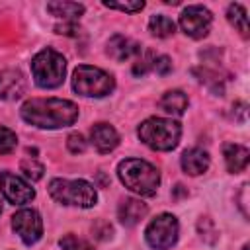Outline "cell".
I'll list each match as a JSON object with an SVG mask.
<instances>
[{
    "label": "cell",
    "mask_w": 250,
    "mask_h": 250,
    "mask_svg": "<svg viewBox=\"0 0 250 250\" xmlns=\"http://www.w3.org/2000/svg\"><path fill=\"white\" fill-rule=\"evenodd\" d=\"M21 119L39 129L68 127L78 119V105L62 98H31L23 102Z\"/></svg>",
    "instance_id": "6da1fadb"
},
{
    "label": "cell",
    "mask_w": 250,
    "mask_h": 250,
    "mask_svg": "<svg viewBox=\"0 0 250 250\" xmlns=\"http://www.w3.org/2000/svg\"><path fill=\"white\" fill-rule=\"evenodd\" d=\"M117 176L121 184L141 195V197H152L158 191L160 186V172L156 166H152L146 160L141 158H125L117 164Z\"/></svg>",
    "instance_id": "7a4b0ae2"
},
{
    "label": "cell",
    "mask_w": 250,
    "mask_h": 250,
    "mask_svg": "<svg viewBox=\"0 0 250 250\" xmlns=\"http://www.w3.org/2000/svg\"><path fill=\"white\" fill-rule=\"evenodd\" d=\"M141 143L152 150L168 152L178 146L182 137V125L168 117H148L137 127Z\"/></svg>",
    "instance_id": "3957f363"
},
{
    "label": "cell",
    "mask_w": 250,
    "mask_h": 250,
    "mask_svg": "<svg viewBox=\"0 0 250 250\" xmlns=\"http://www.w3.org/2000/svg\"><path fill=\"white\" fill-rule=\"evenodd\" d=\"M49 195L61 203V205H72L90 209L98 203V191L96 188L86 180H64V178H53L49 182Z\"/></svg>",
    "instance_id": "277c9868"
},
{
    "label": "cell",
    "mask_w": 250,
    "mask_h": 250,
    "mask_svg": "<svg viewBox=\"0 0 250 250\" xmlns=\"http://www.w3.org/2000/svg\"><path fill=\"white\" fill-rule=\"evenodd\" d=\"M31 74H33V82L39 88H45V90L59 88L64 82L66 59L51 47L41 49L31 59Z\"/></svg>",
    "instance_id": "5b68a950"
},
{
    "label": "cell",
    "mask_w": 250,
    "mask_h": 250,
    "mask_svg": "<svg viewBox=\"0 0 250 250\" xmlns=\"http://www.w3.org/2000/svg\"><path fill=\"white\" fill-rule=\"evenodd\" d=\"M72 88L80 96L88 98H104L113 92L115 80L109 72L90 66V64H80L72 72Z\"/></svg>",
    "instance_id": "8992f818"
},
{
    "label": "cell",
    "mask_w": 250,
    "mask_h": 250,
    "mask_svg": "<svg viewBox=\"0 0 250 250\" xmlns=\"http://www.w3.org/2000/svg\"><path fill=\"white\" fill-rule=\"evenodd\" d=\"M178 234H180L178 219L170 213L156 215L145 230L146 244L152 250H170L178 242Z\"/></svg>",
    "instance_id": "52a82bcc"
},
{
    "label": "cell",
    "mask_w": 250,
    "mask_h": 250,
    "mask_svg": "<svg viewBox=\"0 0 250 250\" xmlns=\"http://www.w3.org/2000/svg\"><path fill=\"white\" fill-rule=\"evenodd\" d=\"M211 23H213V14L199 4L188 6L180 14V27L191 39H203L209 33Z\"/></svg>",
    "instance_id": "ba28073f"
},
{
    "label": "cell",
    "mask_w": 250,
    "mask_h": 250,
    "mask_svg": "<svg viewBox=\"0 0 250 250\" xmlns=\"http://www.w3.org/2000/svg\"><path fill=\"white\" fill-rule=\"evenodd\" d=\"M12 229L21 238L23 244L31 246V244H35L43 236V221H41V215L35 209L23 207V209H20L12 217Z\"/></svg>",
    "instance_id": "9c48e42d"
},
{
    "label": "cell",
    "mask_w": 250,
    "mask_h": 250,
    "mask_svg": "<svg viewBox=\"0 0 250 250\" xmlns=\"http://www.w3.org/2000/svg\"><path fill=\"white\" fill-rule=\"evenodd\" d=\"M0 191L12 205H25L35 197V189L18 174L4 170L0 172Z\"/></svg>",
    "instance_id": "30bf717a"
},
{
    "label": "cell",
    "mask_w": 250,
    "mask_h": 250,
    "mask_svg": "<svg viewBox=\"0 0 250 250\" xmlns=\"http://www.w3.org/2000/svg\"><path fill=\"white\" fill-rule=\"evenodd\" d=\"M27 90V80L18 68H6L0 72V100L16 102Z\"/></svg>",
    "instance_id": "8fae6325"
},
{
    "label": "cell",
    "mask_w": 250,
    "mask_h": 250,
    "mask_svg": "<svg viewBox=\"0 0 250 250\" xmlns=\"http://www.w3.org/2000/svg\"><path fill=\"white\" fill-rule=\"evenodd\" d=\"M90 141L98 152L105 154V152H111L119 145V133L109 123H96L90 131Z\"/></svg>",
    "instance_id": "7c38bea8"
},
{
    "label": "cell",
    "mask_w": 250,
    "mask_h": 250,
    "mask_svg": "<svg viewBox=\"0 0 250 250\" xmlns=\"http://www.w3.org/2000/svg\"><path fill=\"white\" fill-rule=\"evenodd\" d=\"M148 213V207L146 203H143L141 199H135V197H127L119 203L117 207V219L121 221V225L125 227H135L139 225Z\"/></svg>",
    "instance_id": "4fadbf2b"
},
{
    "label": "cell",
    "mask_w": 250,
    "mask_h": 250,
    "mask_svg": "<svg viewBox=\"0 0 250 250\" xmlns=\"http://www.w3.org/2000/svg\"><path fill=\"white\" fill-rule=\"evenodd\" d=\"M107 55L113 59V61H117V62H123V61H127V59H135L143 49H141V45L139 43H135V41H131L129 37H125V35H113L109 41H107Z\"/></svg>",
    "instance_id": "5bb4252c"
},
{
    "label": "cell",
    "mask_w": 250,
    "mask_h": 250,
    "mask_svg": "<svg viewBox=\"0 0 250 250\" xmlns=\"http://www.w3.org/2000/svg\"><path fill=\"white\" fill-rule=\"evenodd\" d=\"M180 164H182V170L188 176H199V174L207 172V168L211 164V158H209L207 150L193 146V148L184 150V154L180 158Z\"/></svg>",
    "instance_id": "9a60e30c"
},
{
    "label": "cell",
    "mask_w": 250,
    "mask_h": 250,
    "mask_svg": "<svg viewBox=\"0 0 250 250\" xmlns=\"http://www.w3.org/2000/svg\"><path fill=\"white\" fill-rule=\"evenodd\" d=\"M223 158H225V166L230 174H238L248 166L250 160V150L244 145L238 143H227L223 146Z\"/></svg>",
    "instance_id": "2e32d148"
},
{
    "label": "cell",
    "mask_w": 250,
    "mask_h": 250,
    "mask_svg": "<svg viewBox=\"0 0 250 250\" xmlns=\"http://www.w3.org/2000/svg\"><path fill=\"white\" fill-rule=\"evenodd\" d=\"M47 12L62 21H78V18L84 14V6L78 2H49Z\"/></svg>",
    "instance_id": "e0dca14e"
},
{
    "label": "cell",
    "mask_w": 250,
    "mask_h": 250,
    "mask_svg": "<svg viewBox=\"0 0 250 250\" xmlns=\"http://www.w3.org/2000/svg\"><path fill=\"white\" fill-rule=\"evenodd\" d=\"M188 104H189L188 96L182 90H168V92H164V96L158 102L160 109H164L170 115H182L188 109Z\"/></svg>",
    "instance_id": "ac0fdd59"
},
{
    "label": "cell",
    "mask_w": 250,
    "mask_h": 250,
    "mask_svg": "<svg viewBox=\"0 0 250 250\" xmlns=\"http://www.w3.org/2000/svg\"><path fill=\"white\" fill-rule=\"evenodd\" d=\"M148 31L154 35V37H160V39H166L170 35H174L176 31V23L164 16V14H156L148 20Z\"/></svg>",
    "instance_id": "d6986e66"
},
{
    "label": "cell",
    "mask_w": 250,
    "mask_h": 250,
    "mask_svg": "<svg viewBox=\"0 0 250 250\" xmlns=\"http://www.w3.org/2000/svg\"><path fill=\"white\" fill-rule=\"evenodd\" d=\"M227 20L230 21V25L238 29L242 37H248V18H246V10L242 4H230L227 8Z\"/></svg>",
    "instance_id": "ffe728a7"
},
{
    "label": "cell",
    "mask_w": 250,
    "mask_h": 250,
    "mask_svg": "<svg viewBox=\"0 0 250 250\" xmlns=\"http://www.w3.org/2000/svg\"><path fill=\"white\" fill-rule=\"evenodd\" d=\"M20 170H21L23 176H25L27 180H31V182L41 180L43 174H45V166H43L35 156H25V158H21V162H20Z\"/></svg>",
    "instance_id": "44dd1931"
},
{
    "label": "cell",
    "mask_w": 250,
    "mask_h": 250,
    "mask_svg": "<svg viewBox=\"0 0 250 250\" xmlns=\"http://www.w3.org/2000/svg\"><path fill=\"white\" fill-rule=\"evenodd\" d=\"M154 57H156V55H154L150 49L141 51V53L135 57V62H133V74H135V76H145L148 70H152Z\"/></svg>",
    "instance_id": "7402d4cb"
},
{
    "label": "cell",
    "mask_w": 250,
    "mask_h": 250,
    "mask_svg": "<svg viewBox=\"0 0 250 250\" xmlns=\"http://www.w3.org/2000/svg\"><path fill=\"white\" fill-rule=\"evenodd\" d=\"M197 232H199V236H201L205 242H209V244H215L217 238H219L217 227H215V223H213L209 217H199V221H197Z\"/></svg>",
    "instance_id": "603a6c76"
},
{
    "label": "cell",
    "mask_w": 250,
    "mask_h": 250,
    "mask_svg": "<svg viewBox=\"0 0 250 250\" xmlns=\"http://www.w3.org/2000/svg\"><path fill=\"white\" fill-rule=\"evenodd\" d=\"M16 146H18V137H16V133H14L12 129L0 125V156L14 152Z\"/></svg>",
    "instance_id": "cb8c5ba5"
},
{
    "label": "cell",
    "mask_w": 250,
    "mask_h": 250,
    "mask_svg": "<svg viewBox=\"0 0 250 250\" xmlns=\"http://www.w3.org/2000/svg\"><path fill=\"white\" fill-rule=\"evenodd\" d=\"M59 244H61L62 250H96L88 240L78 238L76 234H64V236L59 240Z\"/></svg>",
    "instance_id": "d4e9b609"
},
{
    "label": "cell",
    "mask_w": 250,
    "mask_h": 250,
    "mask_svg": "<svg viewBox=\"0 0 250 250\" xmlns=\"http://www.w3.org/2000/svg\"><path fill=\"white\" fill-rule=\"evenodd\" d=\"M105 8H111V10H119V12H127V14H137L145 8V2L143 0H135V2H109L105 0L104 2Z\"/></svg>",
    "instance_id": "484cf974"
},
{
    "label": "cell",
    "mask_w": 250,
    "mask_h": 250,
    "mask_svg": "<svg viewBox=\"0 0 250 250\" xmlns=\"http://www.w3.org/2000/svg\"><path fill=\"white\" fill-rule=\"evenodd\" d=\"M66 146H68V150H70L72 154L84 152V150H86V139H84V135H82V133H70V135L66 137Z\"/></svg>",
    "instance_id": "4316f807"
},
{
    "label": "cell",
    "mask_w": 250,
    "mask_h": 250,
    "mask_svg": "<svg viewBox=\"0 0 250 250\" xmlns=\"http://www.w3.org/2000/svg\"><path fill=\"white\" fill-rule=\"evenodd\" d=\"M92 232H94V236L98 240H109L111 234H113V227L107 221H98V223H94Z\"/></svg>",
    "instance_id": "83f0119b"
},
{
    "label": "cell",
    "mask_w": 250,
    "mask_h": 250,
    "mask_svg": "<svg viewBox=\"0 0 250 250\" xmlns=\"http://www.w3.org/2000/svg\"><path fill=\"white\" fill-rule=\"evenodd\" d=\"M152 70H154L156 74H160V76H166V74L172 70V61H170V57H166V55H156V57H154V62H152Z\"/></svg>",
    "instance_id": "f1b7e54d"
},
{
    "label": "cell",
    "mask_w": 250,
    "mask_h": 250,
    "mask_svg": "<svg viewBox=\"0 0 250 250\" xmlns=\"http://www.w3.org/2000/svg\"><path fill=\"white\" fill-rule=\"evenodd\" d=\"M55 31L61 33V35L76 37L80 33V25H78V21H62V23H57L55 25Z\"/></svg>",
    "instance_id": "f546056e"
},
{
    "label": "cell",
    "mask_w": 250,
    "mask_h": 250,
    "mask_svg": "<svg viewBox=\"0 0 250 250\" xmlns=\"http://www.w3.org/2000/svg\"><path fill=\"white\" fill-rule=\"evenodd\" d=\"M0 213H2V201H0Z\"/></svg>",
    "instance_id": "4dcf8cb0"
}]
</instances>
